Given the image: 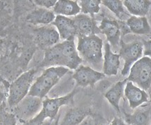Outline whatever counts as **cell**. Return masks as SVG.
<instances>
[{"label": "cell", "instance_id": "cell-28", "mask_svg": "<svg viewBox=\"0 0 151 125\" xmlns=\"http://www.w3.org/2000/svg\"><path fill=\"white\" fill-rule=\"evenodd\" d=\"M33 2L41 8L50 9L53 8L57 1L56 0H35Z\"/></svg>", "mask_w": 151, "mask_h": 125}, {"label": "cell", "instance_id": "cell-23", "mask_svg": "<svg viewBox=\"0 0 151 125\" xmlns=\"http://www.w3.org/2000/svg\"><path fill=\"white\" fill-rule=\"evenodd\" d=\"M100 0H81L79 1L81 12L85 15H90L93 18L94 15L98 14L100 10Z\"/></svg>", "mask_w": 151, "mask_h": 125}, {"label": "cell", "instance_id": "cell-24", "mask_svg": "<svg viewBox=\"0 0 151 125\" xmlns=\"http://www.w3.org/2000/svg\"><path fill=\"white\" fill-rule=\"evenodd\" d=\"M101 4L114 13L119 18H121L122 14H126L124 9L123 2L120 0H103L101 1Z\"/></svg>", "mask_w": 151, "mask_h": 125}, {"label": "cell", "instance_id": "cell-29", "mask_svg": "<svg viewBox=\"0 0 151 125\" xmlns=\"http://www.w3.org/2000/svg\"><path fill=\"white\" fill-rule=\"evenodd\" d=\"M143 45V55L145 56L151 57V40L144 41Z\"/></svg>", "mask_w": 151, "mask_h": 125}, {"label": "cell", "instance_id": "cell-12", "mask_svg": "<svg viewBox=\"0 0 151 125\" xmlns=\"http://www.w3.org/2000/svg\"><path fill=\"white\" fill-rule=\"evenodd\" d=\"M124 93L132 109H136L148 101L149 96L146 91L136 86L131 81L127 80L124 87Z\"/></svg>", "mask_w": 151, "mask_h": 125}, {"label": "cell", "instance_id": "cell-5", "mask_svg": "<svg viewBox=\"0 0 151 125\" xmlns=\"http://www.w3.org/2000/svg\"><path fill=\"white\" fill-rule=\"evenodd\" d=\"M127 80L143 90H148L151 85V58L145 56L136 62L130 69Z\"/></svg>", "mask_w": 151, "mask_h": 125}, {"label": "cell", "instance_id": "cell-2", "mask_svg": "<svg viewBox=\"0 0 151 125\" xmlns=\"http://www.w3.org/2000/svg\"><path fill=\"white\" fill-rule=\"evenodd\" d=\"M69 71L68 68L63 67L47 68L34 81L28 95L37 96L43 99L51 89Z\"/></svg>", "mask_w": 151, "mask_h": 125}, {"label": "cell", "instance_id": "cell-7", "mask_svg": "<svg viewBox=\"0 0 151 125\" xmlns=\"http://www.w3.org/2000/svg\"><path fill=\"white\" fill-rule=\"evenodd\" d=\"M76 93L77 90H74L67 95L60 96V97H46L43 100V106L40 114L46 120L52 121L58 115L60 108L63 106L73 103V98Z\"/></svg>", "mask_w": 151, "mask_h": 125}, {"label": "cell", "instance_id": "cell-21", "mask_svg": "<svg viewBox=\"0 0 151 125\" xmlns=\"http://www.w3.org/2000/svg\"><path fill=\"white\" fill-rule=\"evenodd\" d=\"M127 25L130 31L137 34H148L151 28L146 17L132 16L128 19Z\"/></svg>", "mask_w": 151, "mask_h": 125}, {"label": "cell", "instance_id": "cell-27", "mask_svg": "<svg viewBox=\"0 0 151 125\" xmlns=\"http://www.w3.org/2000/svg\"><path fill=\"white\" fill-rule=\"evenodd\" d=\"M51 122V120H46L45 118H43V117L39 113L31 120L22 122L20 125H50Z\"/></svg>", "mask_w": 151, "mask_h": 125}, {"label": "cell", "instance_id": "cell-35", "mask_svg": "<svg viewBox=\"0 0 151 125\" xmlns=\"http://www.w3.org/2000/svg\"><path fill=\"white\" fill-rule=\"evenodd\" d=\"M0 18H1V17H0ZM0 21H1V19H0Z\"/></svg>", "mask_w": 151, "mask_h": 125}, {"label": "cell", "instance_id": "cell-33", "mask_svg": "<svg viewBox=\"0 0 151 125\" xmlns=\"http://www.w3.org/2000/svg\"><path fill=\"white\" fill-rule=\"evenodd\" d=\"M1 47L0 46V55H1Z\"/></svg>", "mask_w": 151, "mask_h": 125}, {"label": "cell", "instance_id": "cell-26", "mask_svg": "<svg viewBox=\"0 0 151 125\" xmlns=\"http://www.w3.org/2000/svg\"><path fill=\"white\" fill-rule=\"evenodd\" d=\"M11 83L0 75V106L8 99Z\"/></svg>", "mask_w": 151, "mask_h": 125}, {"label": "cell", "instance_id": "cell-13", "mask_svg": "<svg viewBox=\"0 0 151 125\" xmlns=\"http://www.w3.org/2000/svg\"><path fill=\"white\" fill-rule=\"evenodd\" d=\"M100 33H102L107 38L110 45L117 50L120 44V29L118 22L107 18H104L99 26Z\"/></svg>", "mask_w": 151, "mask_h": 125}, {"label": "cell", "instance_id": "cell-20", "mask_svg": "<svg viewBox=\"0 0 151 125\" xmlns=\"http://www.w3.org/2000/svg\"><path fill=\"white\" fill-rule=\"evenodd\" d=\"M122 2L130 14L137 17L146 16L150 6V2L147 0H125Z\"/></svg>", "mask_w": 151, "mask_h": 125}, {"label": "cell", "instance_id": "cell-1", "mask_svg": "<svg viewBox=\"0 0 151 125\" xmlns=\"http://www.w3.org/2000/svg\"><path fill=\"white\" fill-rule=\"evenodd\" d=\"M82 62L73 39L63 41L45 50L44 57L39 67H63L76 70Z\"/></svg>", "mask_w": 151, "mask_h": 125}, {"label": "cell", "instance_id": "cell-25", "mask_svg": "<svg viewBox=\"0 0 151 125\" xmlns=\"http://www.w3.org/2000/svg\"><path fill=\"white\" fill-rule=\"evenodd\" d=\"M0 125H17V118L13 113L4 108L3 104L0 106Z\"/></svg>", "mask_w": 151, "mask_h": 125}, {"label": "cell", "instance_id": "cell-15", "mask_svg": "<svg viewBox=\"0 0 151 125\" xmlns=\"http://www.w3.org/2000/svg\"><path fill=\"white\" fill-rule=\"evenodd\" d=\"M120 55L113 53L111 50V45L108 42L105 43L104 56L103 73L105 75H116L120 68Z\"/></svg>", "mask_w": 151, "mask_h": 125}, {"label": "cell", "instance_id": "cell-9", "mask_svg": "<svg viewBox=\"0 0 151 125\" xmlns=\"http://www.w3.org/2000/svg\"><path fill=\"white\" fill-rule=\"evenodd\" d=\"M35 41L39 48L46 50L59 43L60 37L58 30L52 24L43 25L35 32Z\"/></svg>", "mask_w": 151, "mask_h": 125}, {"label": "cell", "instance_id": "cell-34", "mask_svg": "<svg viewBox=\"0 0 151 125\" xmlns=\"http://www.w3.org/2000/svg\"><path fill=\"white\" fill-rule=\"evenodd\" d=\"M150 101H151V94L150 95Z\"/></svg>", "mask_w": 151, "mask_h": 125}, {"label": "cell", "instance_id": "cell-4", "mask_svg": "<svg viewBox=\"0 0 151 125\" xmlns=\"http://www.w3.org/2000/svg\"><path fill=\"white\" fill-rule=\"evenodd\" d=\"M37 70L32 69L22 73L10 85L9 95L7 99L9 106L13 108L29 94V92L35 80Z\"/></svg>", "mask_w": 151, "mask_h": 125}, {"label": "cell", "instance_id": "cell-3", "mask_svg": "<svg viewBox=\"0 0 151 125\" xmlns=\"http://www.w3.org/2000/svg\"><path fill=\"white\" fill-rule=\"evenodd\" d=\"M103 41L97 35L78 37L76 49L83 61L98 68L103 62Z\"/></svg>", "mask_w": 151, "mask_h": 125}, {"label": "cell", "instance_id": "cell-10", "mask_svg": "<svg viewBox=\"0 0 151 125\" xmlns=\"http://www.w3.org/2000/svg\"><path fill=\"white\" fill-rule=\"evenodd\" d=\"M105 76L104 73L96 71L91 67L80 65L75 70L72 78L76 83L77 86L85 88L88 86L94 87L96 83L104 78Z\"/></svg>", "mask_w": 151, "mask_h": 125}, {"label": "cell", "instance_id": "cell-32", "mask_svg": "<svg viewBox=\"0 0 151 125\" xmlns=\"http://www.w3.org/2000/svg\"><path fill=\"white\" fill-rule=\"evenodd\" d=\"M119 125H124V123L122 122L121 120H119Z\"/></svg>", "mask_w": 151, "mask_h": 125}, {"label": "cell", "instance_id": "cell-19", "mask_svg": "<svg viewBox=\"0 0 151 125\" xmlns=\"http://www.w3.org/2000/svg\"><path fill=\"white\" fill-rule=\"evenodd\" d=\"M89 108H74L68 111L60 125H79L85 119L90 116Z\"/></svg>", "mask_w": 151, "mask_h": 125}, {"label": "cell", "instance_id": "cell-22", "mask_svg": "<svg viewBox=\"0 0 151 125\" xmlns=\"http://www.w3.org/2000/svg\"><path fill=\"white\" fill-rule=\"evenodd\" d=\"M125 117L128 125H146L149 114L143 108H140L133 114H126Z\"/></svg>", "mask_w": 151, "mask_h": 125}, {"label": "cell", "instance_id": "cell-16", "mask_svg": "<svg viewBox=\"0 0 151 125\" xmlns=\"http://www.w3.org/2000/svg\"><path fill=\"white\" fill-rule=\"evenodd\" d=\"M55 17V15L52 11L40 7L29 13L26 17V21L34 25H48L49 24L52 23Z\"/></svg>", "mask_w": 151, "mask_h": 125}, {"label": "cell", "instance_id": "cell-14", "mask_svg": "<svg viewBox=\"0 0 151 125\" xmlns=\"http://www.w3.org/2000/svg\"><path fill=\"white\" fill-rule=\"evenodd\" d=\"M52 24L58 30L62 40H73L76 36L73 19L63 16H56Z\"/></svg>", "mask_w": 151, "mask_h": 125}, {"label": "cell", "instance_id": "cell-30", "mask_svg": "<svg viewBox=\"0 0 151 125\" xmlns=\"http://www.w3.org/2000/svg\"><path fill=\"white\" fill-rule=\"evenodd\" d=\"M79 125H95V124H94L93 120L90 117V116H88Z\"/></svg>", "mask_w": 151, "mask_h": 125}, {"label": "cell", "instance_id": "cell-17", "mask_svg": "<svg viewBox=\"0 0 151 125\" xmlns=\"http://www.w3.org/2000/svg\"><path fill=\"white\" fill-rule=\"evenodd\" d=\"M52 11L57 16H76L81 12L80 6L77 1L71 0H59L57 1Z\"/></svg>", "mask_w": 151, "mask_h": 125}, {"label": "cell", "instance_id": "cell-11", "mask_svg": "<svg viewBox=\"0 0 151 125\" xmlns=\"http://www.w3.org/2000/svg\"><path fill=\"white\" fill-rule=\"evenodd\" d=\"M73 20L78 37H89L100 33L94 18L90 16L81 14L76 16Z\"/></svg>", "mask_w": 151, "mask_h": 125}, {"label": "cell", "instance_id": "cell-31", "mask_svg": "<svg viewBox=\"0 0 151 125\" xmlns=\"http://www.w3.org/2000/svg\"><path fill=\"white\" fill-rule=\"evenodd\" d=\"M110 125H119V120L117 118H115L112 122H111Z\"/></svg>", "mask_w": 151, "mask_h": 125}, {"label": "cell", "instance_id": "cell-8", "mask_svg": "<svg viewBox=\"0 0 151 125\" xmlns=\"http://www.w3.org/2000/svg\"><path fill=\"white\" fill-rule=\"evenodd\" d=\"M143 54V45L140 41H134L130 43L122 42L119 55L123 59L124 64L121 73L127 75L129 73L132 66L141 58Z\"/></svg>", "mask_w": 151, "mask_h": 125}, {"label": "cell", "instance_id": "cell-6", "mask_svg": "<svg viewBox=\"0 0 151 125\" xmlns=\"http://www.w3.org/2000/svg\"><path fill=\"white\" fill-rule=\"evenodd\" d=\"M43 106V99L37 96L27 95L16 106L13 108L14 114L20 122L31 120L40 113Z\"/></svg>", "mask_w": 151, "mask_h": 125}, {"label": "cell", "instance_id": "cell-18", "mask_svg": "<svg viewBox=\"0 0 151 125\" xmlns=\"http://www.w3.org/2000/svg\"><path fill=\"white\" fill-rule=\"evenodd\" d=\"M127 82V79L118 81L116 84L113 85L109 90L106 92L104 97L108 100L111 105L116 110L118 113H120V101L124 94V87Z\"/></svg>", "mask_w": 151, "mask_h": 125}]
</instances>
